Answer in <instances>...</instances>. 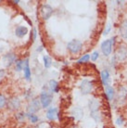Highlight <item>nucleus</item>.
<instances>
[{"label": "nucleus", "instance_id": "obj_1", "mask_svg": "<svg viewBox=\"0 0 127 128\" xmlns=\"http://www.w3.org/2000/svg\"><path fill=\"white\" fill-rule=\"evenodd\" d=\"M67 48L72 54H78L83 48V43L80 40L73 39L67 44Z\"/></svg>", "mask_w": 127, "mask_h": 128}, {"label": "nucleus", "instance_id": "obj_2", "mask_svg": "<svg viewBox=\"0 0 127 128\" xmlns=\"http://www.w3.org/2000/svg\"><path fill=\"white\" fill-rule=\"evenodd\" d=\"M40 102H41L42 108H48L53 100V95L48 91H42L40 95Z\"/></svg>", "mask_w": 127, "mask_h": 128}, {"label": "nucleus", "instance_id": "obj_3", "mask_svg": "<svg viewBox=\"0 0 127 128\" xmlns=\"http://www.w3.org/2000/svg\"><path fill=\"white\" fill-rule=\"evenodd\" d=\"M114 38L115 37L110 38V39H107V40L102 42L101 46H100L102 53H103V55L106 56V57H108V56L111 54V51H112V46H113V40H114Z\"/></svg>", "mask_w": 127, "mask_h": 128}, {"label": "nucleus", "instance_id": "obj_4", "mask_svg": "<svg viewBox=\"0 0 127 128\" xmlns=\"http://www.w3.org/2000/svg\"><path fill=\"white\" fill-rule=\"evenodd\" d=\"M93 88H94V84L92 81L88 80V79H84L80 84V91L84 96L91 93Z\"/></svg>", "mask_w": 127, "mask_h": 128}, {"label": "nucleus", "instance_id": "obj_5", "mask_svg": "<svg viewBox=\"0 0 127 128\" xmlns=\"http://www.w3.org/2000/svg\"><path fill=\"white\" fill-rule=\"evenodd\" d=\"M42 108L40 99L34 98L29 103L28 107H27V114H34L36 112H38Z\"/></svg>", "mask_w": 127, "mask_h": 128}, {"label": "nucleus", "instance_id": "obj_6", "mask_svg": "<svg viewBox=\"0 0 127 128\" xmlns=\"http://www.w3.org/2000/svg\"><path fill=\"white\" fill-rule=\"evenodd\" d=\"M53 14V8L48 5V4H44L41 6L40 8V15H41V18L44 20H48Z\"/></svg>", "mask_w": 127, "mask_h": 128}, {"label": "nucleus", "instance_id": "obj_7", "mask_svg": "<svg viewBox=\"0 0 127 128\" xmlns=\"http://www.w3.org/2000/svg\"><path fill=\"white\" fill-rule=\"evenodd\" d=\"M127 58V48L126 46H120L115 53L114 60L117 61H122Z\"/></svg>", "mask_w": 127, "mask_h": 128}, {"label": "nucleus", "instance_id": "obj_8", "mask_svg": "<svg viewBox=\"0 0 127 128\" xmlns=\"http://www.w3.org/2000/svg\"><path fill=\"white\" fill-rule=\"evenodd\" d=\"M17 58L14 53H8L3 57V62L6 65V67H10L12 64L16 62Z\"/></svg>", "mask_w": 127, "mask_h": 128}, {"label": "nucleus", "instance_id": "obj_9", "mask_svg": "<svg viewBox=\"0 0 127 128\" xmlns=\"http://www.w3.org/2000/svg\"><path fill=\"white\" fill-rule=\"evenodd\" d=\"M70 114L76 121H81L84 117V110L81 107H75L72 109Z\"/></svg>", "mask_w": 127, "mask_h": 128}, {"label": "nucleus", "instance_id": "obj_10", "mask_svg": "<svg viewBox=\"0 0 127 128\" xmlns=\"http://www.w3.org/2000/svg\"><path fill=\"white\" fill-rule=\"evenodd\" d=\"M100 76H101V81L102 84L104 86H108L110 84V72H108V70H103L100 74Z\"/></svg>", "mask_w": 127, "mask_h": 128}, {"label": "nucleus", "instance_id": "obj_11", "mask_svg": "<svg viewBox=\"0 0 127 128\" xmlns=\"http://www.w3.org/2000/svg\"><path fill=\"white\" fill-rule=\"evenodd\" d=\"M99 107H100V103L98 99L93 98L89 100L88 102V108L90 110V112H99Z\"/></svg>", "mask_w": 127, "mask_h": 128}, {"label": "nucleus", "instance_id": "obj_12", "mask_svg": "<svg viewBox=\"0 0 127 128\" xmlns=\"http://www.w3.org/2000/svg\"><path fill=\"white\" fill-rule=\"evenodd\" d=\"M127 98V89L125 87L121 86L119 88V91H118V96H117V99L118 101L120 103H122L126 100Z\"/></svg>", "mask_w": 127, "mask_h": 128}, {"label": "nucleus", "instance_id": "obj_13", "mask_svg": "<svg viewBox=\"0 0 127 128\" xmlns=\"http://www.w3.org/2000/svg\"><path fill=\"white\" fill-rule=\"evenodd\" d=\"M58 116V108H50L46 112V118L50 121H55Z\"/></svg>", "mask_w": 127, "mask_h": 128}, {"label": "nucleus", "instance_id": "obj_14", "mask_svg": "<svg viewBox=\"0 0 127 128\" xmlns=\"http://www.w3.org/2000/svg\"><path fill=\"white\" fill-rule=\"evenodd\" d=\"M23 72H24V77L27 81H31V69L29 66V60L26 58L24 60V67H23Z\"/></svg>", "mask_w": 127, "mask_h": 128}, {"label": "nucleus", "instance_id": "obj_15", "mask_svg": "<svg viewBox=\"0 0 127 128\" xmlns=\"http://www.w3.org/2000/svg\"><path fill=\"white\" fill-rule=\"evenodd\" d=\"M27 32H28V29H27V27H25V26H18L16 28V30H15V34L18 36V37H20V38H22V37H23L24 35L27 34Z\"/></svg>", "mask_w": 127, "mask_h": 128}, {"label": "nucleus", "instance_id": "obj_16", "mask_svg": "<svg viewBox=\"0 0 127 128\" xmlns=\"http://www.w3.org/2000/svg\"><path fill=\"white\" fill-rule=\"evenodd\" d=\"M8 107L11 110H18L20 107V100L18 98H13L8 101Z\"/></svg>", "mask_w": 127, "mask_h": 128}, {"label": "nucleus", "instance_id": "obj_17", "mask_svg": "<svg viewBox=\"0 0 127 128\" xmlns=\"http://www.w3.org/2000/svg\"><path fill=\"white\" fill-rule=\"evenodd\" d=\"M119 31H120V34H121L122 37L124 39H127V20H124V22L121 23Z\"/></svg>", "mask_w": 127, "mask_h": 128}, {"label": "nucleus", "instance_id": "obj_18", "mask_svg": "<svg viewBox=\"0 0 127 128\" xmlns=\"http://www.w3.org/2000/svg\"><path fill=\"white\" fill-rule=\"evenodd\" d=\"M105 94H106V96H107V98H108V101L113 100L114 96H115L114 88H113L112 86H107L106 87V89H105Z\"/></svg>", "mask_w": 127, "mask_h": 128}, {"label": "nucleus", "instance_id": "obj_19", "mask_svg": "<svg viewBox=\"0 0 127 128\" xmlns=\"http://www.w3.org/2000/svg\"><path fill=\"white\" fill-rule=\"evenodd\" d=\"M48 86H49V89H50L51 92H54V93H58L60 91V84L56 80H50L49 83H48Z\"/></svg>", "mask_w": 127, "mask_h": 128}, {"label": "nucleus", "instance_id": "obj_20", "mask_svg": "<svg viewBox=\"0 0 127 128\" xmlns=\"http://www.w3.org/2000/svg\"><path fill=\"white\" fill-rule=\"evenodd\" d=\"M43 60H44V68H48L51 67V65H52V60L49 56H46V55H44V57H43Z\"/></svg>", "mask_w": 127, "mask_h": 128}, {"label": "nucleus", "instance_id": "obj_21", "mask_svg": "<svg viewBox=\"0 0 127 128\" xmlns=\"http://www.w3.org/2000/svg\"><path fill=\"white\" fill-rule=\"evenodd\" d=\"M23 67H24V60H17L15 62V68H16L17 72H20L22 70H23Z\"/></svg>", "mask_w": 127, "mask_h": 128}, {"label": "nucleus", "instance_id": "obj_22", "mask_svg": "<svg viewBox=\"0 0 127 128\" xmlns=\"http://www.w3.org/2000/svg\"><path fill=\"white\" fill-rule=\"evenodd\" d=\"M89 60H90V55H89V54H86V55H84V56L81 58H79V60H78L77 63H79V64L86 63V62H88V61H89Z\"/></svg>", "mask_w": 127, "mask_h": 128}, {"label": "nucleus", "instance_id": "obj_23", "mask_svg": "<svg viewBox=\"0 0 127 128\" xmlns=\"http://www.w3.org/2000/svg\"><path fill=\"white\" fill-rule=\"evenodd\" d=\"M26 116H27V114H25L24 112H19V113L16 114V118L20 122H22L24 121V119H25Z\"/></svg>", "mask_w": 127, "mask_h": 128}, {"label": "nucleus", "instance_id": "obj_24", "mask_svg": "<svg viewBox=\"0 0 127 128\" xmlns=\"http://www.w3.org/2000/svg\"><path fill=\"white\" fill-rule=\"evenodd\" d=\"M27 116L29 117L31 122H32V124H35V122H37L39 121L38 116L36 115V114H27Z\"/></svg>", "mask_w": 127, "mask_h": 128}, {"label": "nucleus", "instance_id": "obj_25", "mask_svg": "<svg viewBox=\"0 0 127 128\" xmlns=\"http://www.w3.org/2000/svg\"><path fill=\"white\" fill-rule=\"evenodd\" d=\"M6 104V98L4 95L0 94V109H3Z\"/></svg>", "mask_w": 127, "mask_h": 128}, {"label": "nucleus", "instance_id": "obj_26", "mask_svg": "<svg viewBox=\"0 0 127 128\" xmlns=\"http://www.w3.org/2000/svg\"><path fill=\"white\" fill-rule=\"evenodd\" d=\"M98 58H99V52L98 51V50L94 51L92 54L90 55V58H91L93 61H96Z\"/></svg>", "mask_w": 127, "mask_h": 128}, {"label": "nucleus", "instance_id": "obj_27", "mask_svg": "<svg viewBox=\"0 0 127 128\" xmlns=\"http://www.w3.org/2000/svg\"><path fill=\"white\" fill-rule=\"evenodd\" d=\"M110 29H111L110 23H108V24L106 25V28H105V30H104V32H103V34H104V35H107L108 34V32H110Z\"/></svg>", "mask_w": 127, "mask_h": 128}, {"label": "nucleus", "instance_id": "obj_28", "mask_svg": "<svg viewBox=\"0 0 127 128\" xmlns=\"http://www.w3.org/2000/svg\"><path fill=\"white\" fill-rule=\"evenodd\" d=\"M122 124H124V118H122V116L118 117L117 120H116V124H117V125H122Z\"/></svg>", "mask_w": 127, "mask_h": 128}, {"label": "nucleus", "instance_id": "obj_29", "mask_svg": "<svg viewBox=\"0 0 127 128\" xmlns=\"http://www.w3.org/2000/svg\"><path fill=\"white\" fill-rule=\"evenodd\" d=\"M36 29H34L32 30V41H35V39H36Z\"/></svg>", "mask_w": 127, "mask_h": 128}, {"label": "nucleus", "instance_id": "obj_30", "mask_svg": "<svg viewBox=\"0 0 127 128\" xmlns=\"http://www.w3.org/2000/svg\"><path fill=\"white\" fill-rule=\"evenodd\" d=\"M12 3H14V4H18V3H20V0H17V1H12Z\"/></svg>", "mask_w": 127, "mask_h": 128}, {"label": "nucleus", "instance_id": "obj_31", "mask_svg": "<svg viewBox=\"0 0 127 128\" xmlns=\"http://www.w3.org/2000/svg\"><path fill=\"white\" fill-rule=\"evenodd\" d=\"M26 128H32V127H26Z\"/></svg>", "mask_w": 127, "mask_h": 128}, {"label": "nucleus", "instance_id": "obj_32", "mask_svg": "<svg viewBox=\"0 0 127 128\" xmlns=\"http://www.w3.org/2000/svg\"><path fill=\"white\" fill-rule=\"evenodd\" d=\"M73 128H77V127H73Z\"/></svg>", "mask_w": 127, "mask_h": 128}]
</instances>
